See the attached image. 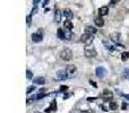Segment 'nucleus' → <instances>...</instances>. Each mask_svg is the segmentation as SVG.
<instances>
[{
    "label": "nucleus",
    "instance_id": "5",
    "mask_svg": "<svg viewBox=\"0 0 129 113\" xmlns=\"http://www.w3.org/2000/svg\"><path fill=\"white\" fill-rule=\"evenodd\" d=\"M101 97H102L104 101H110V100H112L113 93L111 91H109V89H104L103 93H102V95H101Z\"/></svg>",
    "mask_w": 129,
    "mask_h": 113
},
{
    "label": "nucleus",
    "instance_id": "16",
    "mask_svg": "<svg viewBox=\"0 0 129 113\" xmlns=\"http://www.w3.org/2000/svg\"><path fill=\"white\" fill-rule=\"evenodd\" d=\"M111 40H112L114 43H118L119 41H120V34H119V33H113V34L111 35Z\"/></svg>",
    "mask_w": 129,
    "mask_h": 113
},
{
    "label": "nucleus",
    "instance_id": "23",
    "mask_svg": "<svg viewBox=\"0 0 129 113\" xmlns=\"http://www.w3.org/2000/svg\"><path fill=\"white\" fill-rule=\"evenodd\" d=\"M35 100H36L35 97H32V98H27V100H26V104L27 105H32L33 103L35 102Z\"/></svg>",
    "mask_w": 129,
    "mask_h": 113
},
{
    "label": "nucleus",
    "instance_id": "31",
    "mask_svg": "<svg viewBox=\"0 0 129 113\" xmlns=\"http://www.w3.org/2000/svg\"><path fill=\"white\" fill-rule=\"evenodd\" d=\"M121 109H122V110H126V109H128V104H127L126 102L122 103V105H121Z\"/></svg>",
    "mask_w": 129,
    "mask_h": 113
},
{
    "label": "nucleus",
    "instance_id": "19",
    "mask_svg": "<svg viewBox=\"0 0 129 113\" xmlns=\"http://www.w3.org/2000/svg\"><path fill=\"white\" fill-rule=\"evenodd\" d=\"M57 35H58V38H61V40H64V32L62 28H58V32H57Z\"/></svg>",
    "mask_w": 129,
    "mask_h": 113
},
{
    "label": "nucleus",
    "instance_id": "8",
    "mask_svg": "<svg viewBox=\"0 0 129 113\" xmlns=\"http://www.w3.org/2000/svg\"><path fill=\"white\" fill-rule=\"evenodd\" d=\"M75 71H76V67L74 65H69V66H67V68H66V73H67L68 77L73 76L74 74H75Z\"/></svg>",
    "mask_w": 129,
    "mask_h": 113
},
{
    "label": "nucleus",
    "instance_id": "13",
    "mask_svg": "<svg viewBox=\"0 0 129 113\" xmlns=\"http://www.w3.org/2000/svg\"><path fill=\"white\" fill-rule=\"evenodd\" d=\"M33 83L36 84V85H43V84H45V78L44 77H36V78L33 79Z\"/></svg>",
    "mask_w": 129,
    "mask_h": 113
},
{
    "label": "nucleus",
    "instance_id": "30",
    "mask_svg": "<svg viewBox=\"0 0 129 113\" xmlns=\"http://www.w3.org/2000/svg\"><path fill=\"white\" fill-rule=\"evenodd\" d=\"M35 13H38V8H36V6H34V8L32 9V13H31V15H32V16H34Z\"/></svg>",
    "mask_w": 129,
    "mask_h": 113
},
{
    "label": "nucleus",
    "instance_id": "36",
    "mask_svg": "<svg viewBox=\"0 0 129 113\" xmlns=\"http://www.w3.org/2000/svg\"><path fill=\"white\" fill-rule=\"evenodd\" d=\"M95 100H96V98H94V97H88V98H87V101H88V102H94Z\"/></svg>",
    "mask_w": 129,
    "mask_h": 113
},
{
    "label": "nucleus",
    "instance_id": "2",
    "mask_svg": "<svg viewBox=\"0 0 129 113\" xmlns=\"http://www.w3.org/2000/svg\"><path fill=\"white\" fill-rule=\"evenodd\" d=\"M60 58H61L64 61H69V60H71V58H73V52H71V50L68 48H64V50L60 52Z\"/></svg>",
    "mask_w": 129,
    "mask_h": 113
},
{
    "label": "nucleus",
    "instance_id": "34",
    "mask_svg": "<svg viewBox=\"0 0 129 113\" xmlns=\"http://www.w3.org/2000/svg\"><path fill=\"white\" fill-rule=\"evenodd\" d=\"M67 89H68L67 86H61V87H60V92H66Z\"/></svg>",
    "mask_w": 129,
    "mask_h": 113
},
{
    "label": "nucleus",
    "instance_id": "35",
    "mask_svg": "<svg viewBox=\"0 0 129 113\" xmlns=\"http://www.w3.org/2000/svg\"><path fill=\"white\" fill-rule=\"evenodd\" d=\"M89 83H91L92 85H93V87H94V88H97V85H96V83H95V81H93V80H89Z\"/></svg>",
    "mask_w": 129,
    "mask_h": 113
},
{
    "label": "nucleus",
    "instance_id": "25",
    "mask_svg": "<svg viewBox=\"0 0 129 113\" xmlns=\"http://www.w3.org/2000/svg\"><path fill=\"white\" fill-rule=\"evenodd\" d=\"M101 108H102L104 111H109V110H110V104H107V103H104V104L101 105Z\"/></svg>",
    "mask_w": 129,
    "mask_h": 113
},
{
    "label": "nucleus",
    "instance_id": "26",
    "mask_svg": "<svg viewBox=\"0 0 129 113\" xmlns=\"http://www.w3.org/2000/svg\"><path fill=\"white\" fill-rule=\"evenodd\" d=\"M26 77L27 79H33V74L31 70H26Z\"/></svg>",
    "mask_w": 129,
    "mask_h": 113
},
{
    "label": "nucleus",
    "instance_id": "20",
    "mask_svg": "<svg viewBox=\"0 0 129 113\" xmlns=\"http://www.w3.org/2000/svg\"><path fill=\"white\" fill-rule=\"evenodd\" d=\"M129 59V52L128 51H125L121 53V60L122 61H127Z\"/></svg>",
    "mask_w": 129,
    "mask_h": 113
},
{
    "label": "nucleus",
    "instance_id": "9",
    "mask_svg": "<svg viewBox=\"0 0 129 113\" xmlns=\"http://www.w3.org/2000/svg\"><path fill=\"white\" fill-rule=\"evenodd\" d=\"M109 14V7L108 6H103L99 9V16H105Z\"/></svg>",
    "mask_w": 129,
    "mask_h": 113
},
{
    "label": "nucleus",
    "instance_id": "10",
    "mask_svg": "<svg viewBox=\"0 0 129 113\" xmlns=\"http://www.w3.org/2000/svg\"><path fill=\"white\" fill-rule=\"evenodd\" d=\"M62 15H64V16L66 17L67 19H71L74 17V14H73V11L70 10V9H64Z\"/></svg>",
    "mask_w": 129,
    "mask_h": 113
},
{
    "label": "nucleus",
    "instance_id": "18",
    "mask_svg": "<svg viewBox=\"0 0 129 113\" xmlns=\"http://www.w3.org/2000/svg\"><path fill=\"white\" fill-rule=\"evenodd\" d=\"M71 38H73V34H71L70 30L64 31V40H71Z\"/></svg>",
    "mask_w": 129,
    "mask_h": 113
},
{
    "label": "nucleus",
    "instance_id": "15",
    "mask_svg": "<svg viewBox=\"0 0 129 113\" xmlns=\"http://www.w3.org/2000/svg\"><path fill=\"white\" fill-rule=\"evenodd\" d=\"M64 30H73V23L70 22V19H67L64 22Z\"/></svg>",
    "mask_w": 129,
    "mask_h": 113
},
{
    "label": "nucleus",
    "instance_id": "7",
    "mask_svg": "<svg viewBox=\"0 0 129 113\" xmlns=\"http://www.w3.org/2000/svg\"><path fill=\"white\" fill-rule=\"evenodd\" d=\"M66 78H68V75H67V73H66V70H60V71H58L57 73V80H64V79H66Z\"/></svg>",
    "mask_w": 129,
    "mask_h": 113
},
{
    "label": "nucleus",
    "instance_id": "28",
    "mask_svg": "<svg viewBox=\"0 0 129 113\" xmlns=\"http://www.w3.org/2000/svg\"><path fill=\"white\" fill-rule=\"evenodd\" d=\"M104 44H105V45H107V49H108V50H109V51H111V52H112V51H114V50H116V48H114V46H112V45H108V44L105 43V42H104Z\"/></svg>",
    "mask_w": 129,
    "mask_h": 113
},
{
    "label": "nucleus",
    "instance_id": "4",
    "mask_svg": "<svg viewBox=\"0 0 129 113\" xmlns=\"http://www.w3.org/2000/svg\"><path fill=\"white\" fill-rule=\"evenodd\" d=\"M42 40H43V31L41 28L36 33H33L32 34L33 43H40V42H42Z\"/></svg>",
    "mask_w": 129,
    "mask_h": 113
},
{
    "label": "nucleus",
    "instance_id": "27",
    "mask_svg": "<svg viewBox=\"0 0 129 113\" xmlns=\"http://www.w3.org/2000/svg\"><path fill=\"white\" fill-rule=\"evenodd\" d=\"M45 96H48V95L44 94V93H40L38 96H35V98H36V100H41V98H43V97H45Z\"/></svg>",
    "mask_w": 129,
    "mask_h": 113
},
{
    "label": "nucleus",
    "instance_id": "1",
    "mask_svg": "<svg viewBox=\"0 0 129 113\" xmlns=\"http://www.w3.org/2000/svg\"><path fill=\"white\" fill-rule=\"evenodd\" d=\"M84 54H85L86 58H94L96 56V50L92 44H88V45H85L84 48Z\"/></svg>",
    "mask_w": 129,
    "mask_h": 113
},
{
    "label": "nucleus",
    "instance_id": "29",
    "mask_svg": "<svg viewBox=\"0 0 129 113\" xmlns=\"http://www.w3.org/2000/svg\"><path fill=\"white\" fill-rule=\"evenodd\" d=\"M34 89H35V86H31V87H28V88H27L26 93H27V94H30V93H32V92L34 91Z\"/></svg>",
    "mask_w": 129,
    "mask_h": 113
},
{
    "label": "nucleus",
    "instance_id": "24",
    "mask_svg": "<svg viewBox=\"0 0 129 113\" xmlns=\"http://www.w3.org/2000/svg\"><path fill=\"white\" fill-rule=\"evenodd\" d=\"M122 76H124L126 79H129V69H125L124 73H122Z\"/></svg>",
    "mask_w": 129,
    "mask_h": 113
},
{
    "label": "nucleus",
    "instance_id": "6",
    "mask_svg": "<svg viewBox=\"0 0 129 113\" xmlns=\"http://www.w3.org/2000/svg\"><path fill=\"white\" fill-rule=\"evenodd\" d=\"M95 74H96V76L99 78H103L105 76V74H107V70H105L104 67H97L95 69Z\"/></svg>",
    "mask_w": 129,
    "mask_h": 113
},
{
    "label": "nucleus",
    "instance_id": "37",
    "mask_svg": "<svg viewBox=\"0 0 129 113\" xmlns=\"http://www.w3.org/2000/svg\"><path fill=\"white\" fill-rule=\"evenodd\" d=\"M40 1H41V0H33V5H34V6H36L39 2H40Z\"/></svg>",
    "mask_w": 129,
    "mask_h": 113
},
{
    "label": "nucleus",
    "instance_id": "33",
    "mask_svg": "<svg viewBox=\"0 0 129 113\" xmlns=\"http://www.w3.org/2000/svg\"><path fill=\"white\" fill-rule=\"evenodd\" d=\"M73 94H70V93H67V94H64V100H67V98H69L70 96H71Z\"/></svg>",
    "mask_w": 129,
    "mask_h": 113
},
{
    "label": "nucleus",
    "instance_id": "11",
    "mask_svg": "<svg viewBox=\"0 0 129 113\" xmlns=\"http://www.w3.org/2000/svg\"><path fill=\"white\" fill-rule=\"evenodd\" d=\"M57 110V102L56 101H52L51 104H50V106H49L48 109L45 110V113H50V112H54V111Z\"/></svg>",
    "mask_w": 129,
    "mask_h": 113
},
{
    "label": "nucleus",
    "instance_id": "32",
    "mask_svg": "<svg viewBox=\"0 0 129 113\" xmlns=\"http://www.w3.org/2000/svg\"><path fill=\"white\" fill-rule=\"evenodd\" d=\"M81 113H95V112H94V110H84Z\"/></svg>",
    "mask_w": 129,
    "mask_h": 113
},
{
    "label": "nucleus",
    "instance_id": "14",
    "mask_svg": "<svg viewBox=\"0 0 129 113\" xmlns=\"http://www.w3.org/2000/svg\"><path fill=\"white\" fill-rule=\"evenodd\" d=\"M94 23H95V25H96L97 27H102L103 25H104V20H103L102 16H99L97 18H95Z\"/></svg>",
    "mask_w": 129,
    "mask_h": 113
},
{
    "label": "nucleus",
    "instance_id": "21",
    "mask_svg": "<svg viewBox=\"0 0 129 113\" xmlns=\"http://www.w3.org/2000/svg\"><path fill=\"white\" fill-rule=\"evenodd\" d=\"M26 24H27V26H28V27L32 25V15H31V14L26 17Z\"/></svg>",
    "mask_w": 129,
    "mask_h": 113
},
{
    "label": "nucleus",
    "instance_id": "3",
    "mask_svg": "<svg viewBox=\"0 0 129 113\" xmlns=\"http://www.w3.org/2000/svg\"><path fill=\"white\" fill-rule=\"evenodd\" d=\"M94 38V35L92 34H88V33H84L83 35L81 36V42L84 43L85 45H88V44H92V41Z\"/></svg>",
    "mask_w": 129,
    "mask_h": 113
},
{
    "label": "nucleus",
    "instance_id": "38",
    "mask_svg": "<svg viewBox=\"0 0 129 113\" xmlns=\"http://www.w3.org/2000/svg\"><path fill=\"white\" fill-rule=\"evenodd\" d=\"M48 2H49V0H44V1H43V7H45V6L48 5Z\"/></svg>",
    "mask_w": 129,
    "mask_h": 113
},
{
    "label": "nucleus",
    "instance_id": "12",
    "mask_svg": "<svg viewBox=\"0 0 129 113\" xmlns=\"http://www.w3.org/2000/svg\"><path fill=\"white\" fill-rule=\"evenodd\" d=\"M85 32L88 33V34H92V35H95L96 34V28H95L94 26H86L85 27Z\"/></svg>",
    "mask_w": 129,
    "mask_h": 113
},
{
    "label": "nucleus",
    "instance_id": "17",
    "mask_svg": "<svg viewBox=\"0 0 129 113\" xmlns=\"http://www.w3.org/2000/svg\"><path fill=\"white\" fill-rule=\"evenodd\" d=\"M61 15H62L61 11L57 9V10H56V14H54V19H56L57 23H60V22H61Z\"/></svg>",
    "mask_w": 129,
    "mask_h": 113
},
{
    "label": "nucleus",
    "instance_id": "22",
    "mask_svg": "<svg viewBox=\"0 0 129 113\" xmlns=\"http://www.w3.org/2000/svg\"><path fill=\"white\" fill-rule=\"evenodd\" d=\"M109 104H110V110H117V109H118V104H117L116 102H111V103H109Z\"/></svg>",
    "mask_w": 129,
    "mask_h": 113
},
{
    "label": "nucleus",
    "instance_id": "39",
    "mask_svg": "<svg viewBox=\"0 0 129 113\" xmlns=\"http://www.w3.org/2000/svg\"><path fill=\"white\" fill-rule=\"evenodd\" d=\"M124 97L126 98L127 101H129V94H127V95H124Z\"/></svg>",
    "mask_w": 129,
    "mask_h": 113
}]
</instances>
